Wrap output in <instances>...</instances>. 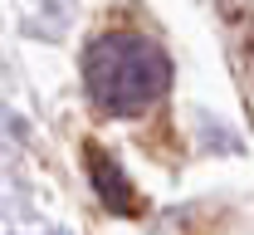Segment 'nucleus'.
I'll return each mask as SVG.
<instances>
[{"label":"nucleus","instance_id":"nucleus-2","mask_svg":"<svg viewBox=\"0 0 254 235\" xmlns=\"http://www.w3.org/2000/svg\"><path fill=\"white\" fill-rule=\"evenodd\" d=\"M83 162H88V176H93V186H98V201L108 206V211H137V191L127 186V176L113 167V157L103 147H88Z\"/></svg>","mask_w":254,"mask_h":235},{"label":"nucleus","instance_id":"nucleus-1","mask_svg":"<svg viewBox=\"0 0 254 235\" xmlns=\"http://www.w3.org/2000/svg\"><path fill=\"white\" fill-rule=\"evenodd\" d=\"M83 83L103 113L137 118L166 93L171 64H166L161 44L142 39V34H103L83 54Z\"/></svg>","mask_w":254,"mask_h":235}]
</instances>
